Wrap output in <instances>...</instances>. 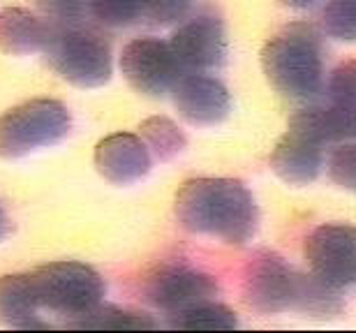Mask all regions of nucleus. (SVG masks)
Wrapping results in <instances>:
<instances>
[{"label": "nucleus", "mask_w": 356, "mask_h": 333, "mask_svg": "<svg viewBox=\"0 0 356 333\" xmlns=\"http://www.w3.org/2000/svg\"><path fill=\"white\" fill-rule=\"evenodd\" d=\"M243 301L261 315L301 313L310 317H336L345 301L340 289L303 273L270 250L254 252L243 271Z\"/></svg>", "instance_id": "f257e3e1"}, {"label": "nucleus", "mask_w": 356, "mask_h": 333, "mask_svg": "<svg viewBox=\"0 0 356 333\" xmlns=\"http://www.w3.org/2000/svg\"><path fill=\"white\" fill-rule=\"evenodd\" d=\"M176 220L190 234L243 245L257 234L259 209L252 193L236 179L185 181L174 200Z\"/></svg>", "instance_id": "f03ea898"}, {"label": "nucleus", "mask_w": 356, "mask_h": 333, "mask_svg": "<svg viewBox=\"0 0 356 333\" xmlns=\"http://www.w3.org/2000/svg\"><path fill=\"white\" fill-rule=\"evenodd\" d=\"M266 81L282 97L312 100L324 88V44L312 24L296 21L284 26L261 49Z\"/></svg>", "instance_id": "7ed1b4c3"}, {"label": "nucleus", "mask_w": 356, "mask_h": 333, "mask_svg": "<svg viewBox=\"0 0 356 333\" xmlns=\"http://www.w3.org/2000/svg\"><path fill=\"white\" fill-rule=\"evenodd\" d=\"M49 67L60 79L79 88H99L111 79V47L104 35L83 21L54 24L42 49Z\"/></svg>", "instance_id": "20e7f679"}, {"label": "nucleus", "mask_w": 356, "mask_h": 333, "mask_svg": "<svg viewBox=\"0 0 356 333\" xmlns=\"http://www.w3.org/2000/svg\"><path fill=\"white\" fill-rule=\"evenodd\" d=\"M72 130V113L58 100H28L0 116V158L14 160L63 141Z\"/></svg>", "instance_id": "39448f33"}, {"label": "nucleus", "mask_w": 356, "mask_h": 333, "mask_svg": "<svg viewBox=\"0 0 356 333\" xmlns=\"http://www.w3.org/2000/svg\"><path fill=\"white\" fill-rule=\"evenodd\" d=\"M40 308L70 320L90 313L102 303L106 285L95 268L81 261H51L31 273Z\"/></svg>", "instance_id": "423d86ee"}, {"label": "nucleus", "mask_w": 356, "mask_h": 333, "mask_svg": "<svg viewBox=\"0 0 356 333\" xmlns=\"http://www.w3.org/2000/svg\"><path fill=\"white\" fill-rule=\"evenodd\" d=\"M289 125L310 132L324 144L356 139V58L340 63L326 83V100L296 109Z\"/></svg>", "instance_id": "0eeeda50"}, {"label": "nucleus", "mask_w": 356, "mask_h": 333, "mask_svg": "<svg viewBox=\"0 0 356 333\" xmlns=\"http://www.w3.org/2000/svg\"><path fill=\"white\" fill-rule=\"evenodd\" d=\"M310 273L343 289L356 280V227L329 222L315 227L303 243Z\"/></svg>", "instance_id": "6e6552de"}, {"label": "nucleus", "mask_w": 356, "mask_h": 333, "mask_svg": "<svg viewBox=\"0 0 356 333\" xmlns=\"http://www.w3.org/2000/svg\"><path fill=\"white\" fill-rule=\"evenodd\" d=\"M120 72L141 95L162 97L183 74L169 42L158 38H134L120 54Z\"/></svg>", "instance_id": "1a4fd4ad"}, {"label": "nucleus", "mask_w": 356, "mask_h": 333, "mask_svg": "<svg viewBox=\"0 0 356 333\" xmlns=\"http://www.w3.org/2000/svg\"><path fill=\"white\" fill-rule=\"evenodd\" d=\"M218 294L220 285L216 278L188 264H160L144 278L146 301L167 315L204 301H216Z\"/></svg>", "instance_id": "9d476101"}, {"label": "nucleus", "mask_w": 356, "mask_h": 333, "mask_svg": "<svg viewBox=\"0 0 356 333\" xmlns=\"http://www.w3.org/2000/svg\"><path fill=\"white\" fill-rule=\"evenodd\" d=\"M169 47L183 72H213L227 60L225 26L216 14H195L181 19Z\"/></svg>", "instance_id": "9b49d317"}, {"label": "nucleus", "mask_w": 356, "mask_h": 333, "mask_svg": "<svg viewBox=\"0 0 356 333\" xmlns=\"http://www.w3.org/2000/svg\"><path fill=\"white\" fill-rule=\"evenodd\" d=\"M169 93L178 116L190 125H218L232 111L229 90L222 81L206 72H183Z\"/></svg>", "instance_id": "f8f14e48"}, {"label": "nucleus", "mask_w": 356, "mask_h": 333, "mask_svg": "<svg viewBox=\"0 0 356 333\" xmlns=\"http://www.w3.org/2000/svg\"><path fill=\"white\" fill-rule=\"evenodd\" d=\"M324 141L312 137L310 132L287 125V132L270 151V169L287 186H310L324 167Z\"/></svg>", "instance_id": "ddd939ff"}, {"label": "nucleus", "mask_w": 356, "mask_h": 333, "mask_svg": "<svg viewBox=\"0 0 356 333\" xmlns=\"http://www.w3.org/2000/svg\"><path fill=\"white\" fill-rule=\"evenodd\" d=\"M192 0H86L88 17L99 26H169L185 19Z\"/></svg>", "instance_id": "4468645a"}, {"label": "nucleus", "mask_w": 356, "mask_h": 333, "mask_svg": "<svg viewBox=\"0 0 356 333\" xmlns=\"http://www.w3.org/2000/svg\"><path fill=\"white\" fill-rule=\"evenodd\" d=\"M95 169L113 186H132L151 172V151L144 139L130 132L104 137L95 148Z\"/></svg>", "instance_id": "2eb2a0df"}, {"label": "nucleus", "mask_w": 356, "mask_h": 333, "mask_svg": "<svg viewBox=\"0 0 356 333\" xmlns=\"http://www.w3.org/2000/svg\"><path fill=\"white\" fill-rule=\"evenodd\" d=\"M47 38V19L21 7H5L0 12V51L10 56H31L44 49Z\"/></svg>", "instance_id": "dca6fc26"}, {"label": "nucleus", "mask_w": 356, "mask_h": 333, "mask_svg": "<svg viewBox=\"0 0 356 333\" xmlns=\"http://www.w3.org/2000/svg\"><path fill=\"white\" fill-rule=\"evenodd\" d=\"M38 310L40 301L31 273H12L0 278V322L19 329L42 327Z\"/></svg>", "instance_id": "f3484780"}, {"label": "nucleus", "mask_w": 356, "mask_h": 333, "mask_svg": "<svg viewBox=\"0 0 356 333\" xmlns=\"http://www.w3.org/2000/svg\"><path fill=\"white\" fill-rule=\"evenodd\" d=\"M169 327L190 331H229L238 327L236 313L216 301H204L169 315Z\"/></svg>", "instance_id": "a211bd4d"}, {"label": "nucleus", "mask_w": 356, "mask_h": 333, "mask_svg": "<svg viewBox=\"0 0 356 333\" xmlns=\"http://www.w3.org/2000/svg\"><path fill=\"white\" fill-rule=\"evenodd\" d=\"M139 137L144 139L148 151H153L155 158L162 162L172 160L178 153H183L185 144H188L183 130L167 116L146 118L144 123L139 125Z\"/></svg>", "instance_id": "6ab92c4d"}, {"label": "nucleus", "mask_w": 356, "mask_h": 333, "mask_svg": "<svg viewBox=\"0 0 356 333\" xmlns=\"http://www.w3.org/2000/svg\"><path fill=\"white\" fill-rule=\"evenodd\" d=\"M70 327H76V329H155L158 322L146 313H137V310H125L116 306H102V303H99L90 313L70 322Z\"/></svg>", "instance_id": "aec40b11"}, {"label": "nucleus", "mask_w": 356, "mask_h": 333, "mask_svg": "<svg viewBox=\"0 0 356 333\" xmlns=\"http://www.w3.org/2000/svg\"><path fill=\"white\" fill-rule=\"evenodd\" d=\"M322 28L333 40L356 42V0H326Z\"/></svg>", "instance_id": "412c9836"}, {"label": "nucleus", "mask_w": 356, "mask_h": 333, "mask_svg": "<svg viewBox=\"0 0 356 333\" xmlns=\"http://www.w3.org/2000/svg\"><path fill=\"white\" fill-rule=\"evenodd\" d=\"M326 172L338 188L356 193V144H340L333 148L326 162Z\"/></svg>", "instance_id": "4be33fe9"}, {"label": "nucleus", "mask_w": 356, "mask_h": 333, "mask_svg": "<svg viewBox=\"0 0 356 333\" xmlns=\"http://www.w3.org/2000/svg\"><path fill=\"white\" fill-rule=\"evenodd\" d=\"M33 5L54 24H76L88 17L86 0H33Z\"/></svg>", "instance_id": "5701e85b"}, {"label": "nucleus", "mask_w": 356, "mask_h": 333, "mask_svg": "<svg viewBox=\"0 0 356 333\" xmlns=\"http://www.w3.org/2000/svg\"><path fill=\"white\" fill-rule=\"evenodd\" d=\"M277 3L289 7V10H310V7H315L319 0H277Z\"/></svg>", "instance_id": "b1692460"}, {"label": "nucleus", "mask_w": 356, "mask_h": 333, "mask_svg": "<svg viewBox=\"0 0 356 333\" xmlns=\"http://www.w3.org/2000/svg\"><path fill=\"white\" fill-rule=\"evenodd\" d=\"M7 232H10V222H7L5 211H3V206H0V241L7 236Z\"/></svg>", "instance_id": "393cba45"}]
</instances>
